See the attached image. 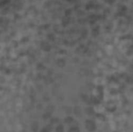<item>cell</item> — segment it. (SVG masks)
<instances>
[{
	"mask_svg": "<svg viewBox=\"0 0 133 132\" xmlns=\"http://www.w3.org/2000/svg\"><path fill=\"white\" fill-rule=\"evenodd\" d=\"M9 2H10V0H1L0 1V8L4 7L5 5H6Z\"/></svg>",
	"mask_w": 133,
	"mask_h": 132,
	"instance_id": "6da1fadb",
	"label": "cell"
}]
</instances>
